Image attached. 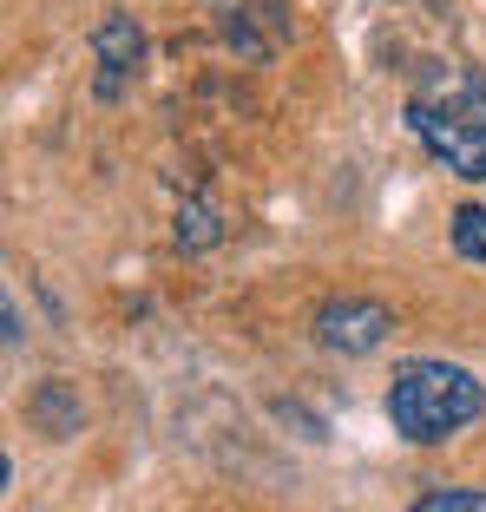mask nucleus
<instances>
[{"label":"nucleus","instance_id":"4","mask_svg":"<svg viewBox=\"0 0 486 512\" xmlns=\"http://www.w3.org/2000/svg\"><path fill=\"white\" fill-rule=\"evenodd\" d=\"M92 53H99V99H119L125 73H138V53H145V33L132 27V14H112L106 27L92 33Z\"/></svg>","mask_w":486,"mask_h":512},{"label":"nucleus","instance_id":"1","mask_svg":"<svg viewBox=\"0 0 486 512\" xmlns=\"http://www.w3.org/2000/svg\"><path fill=\"white\" fill-rule=\"evenodd\" d=\"M486 407V388L454 362H401L388 381V421L408 447H441L467 434Z\"/></svg>","mask_w":486,"mask_h":512},{"label":"nucleus","instance_id":"5","mask_svg":"<svg viewBox=\"0 0 486 512\" xmlns=\"http://www.w3.org/2000/svg\"><path fill=\"white\" fill-rule=\"evenodd\" d=\"M27 414H33V421H40L53 440H60V434H73V427H79V394L66 388V381H46V388L27 394Z\"/></svg>","mask_w":486,"mask_h":512},{"label":"nucleus","instance_id":"7","mask_svg":"<svg viewBox=\"0 0 486 512\" xmlns=\"http://www.w3.org/2000/svg\"><path fill=\"white\" fill-rule=\"evenodd\" d=\"M178 243L184 250H211L217 243V211L204 204V197H191V204L178 211Z\"/></svg>","mask_w":486,"mask_h":512},{"label":"nucleus","instance_id":"6","mask_svg":"<svg viewBox=\"0 0 486 512\" xmlns=\"http://www.w3.org/2000/svg\"><path fill=\"white\" fill-rule=\"evenodd\" d=\"M454 256L486 270V204H460L454 211Z\"/></svg>","mask_w":486,"mask_h":512},{"label":"nucleus","instance_id":"8","mask_svg":"<svg viewBox=\"0 0 486 512\" xmlns=\"http://www.w3.org/2000/svg\"><path fill=\"white\" fill-rule=\"evenodd\" d=\"M408 512H486V493H467V486H441V493H421Z\"/></svg>","mask_w":486,"mask_h":512},{"label":"nucleus","instance_id":"2","mask_svg":"<svg viewBox=\"0 0 486 512\" xmlns=\"http://www.w3.org/2000/svg\"><path fill=\"white\" fill-rule=\"evenodd\" d=\"M408 125L454 178L486 184V73H441L408 99Z\"/></svg>","mask_w":486,"mask_h":512},{"label":"nucleus","instance_id":"3","mask_svg":"<svg viewBox=\"0 0 486 512\" xmlns=\"http://www.w3.org/2000/svg\"><path fill=\"white\" fill-rule=\"evenodd\" d=\"M388 329H395V316L368 296H342V302H322L316 309V342L329 355H368V348L388 342Z\"/></svg>","mask_w":486,"mask_h":512}]
</instances>
